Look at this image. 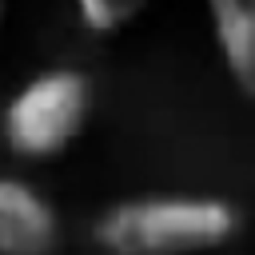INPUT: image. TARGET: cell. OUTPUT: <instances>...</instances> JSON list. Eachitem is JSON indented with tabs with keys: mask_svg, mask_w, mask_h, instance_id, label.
<instances>
[{
	"mask_svg": "<svg viewBox=\"0 0 255 255\" xmlns=\"http://www.w3.org/2000/svg\"><path fill=\"white\" fill-rule=\"evenodd\" d=\"M92 116V80L76 68H48L4 104V143L24 159L68 151Z\"/></svg>",
	"mask_w": 255,
	"mask_h": 255,
	"instance_id": "obj_2",
	"label": "cell"
},
{
	"mask_svg": "<svg viewBox=\"0 0 255 255\" xmlns=\"http://www.w3.org/2000/svg\"><path fill=\"white\" fill-rule=\"evenodd\" d=\"M4 16H8V8H4V4H0V24H4Z\"/></svg>",
	"mask_w": 255,
	"mask_h": 255,
	"instance_id": "obj_6",
	"label": "cell"
},
{
	"mask_svg": "<svg viewBox=\"0 0 255 255\" xmlns=\"http://www.w3.org/2000/svg\"><path fill=\"white\" fill-rule=\"evenodd\" d=\"M60 215L24 179L0 175V255H56Z\"/></svg>",
	"mask_w": 255,
	"mask_h": 255,
	"instance_id": "obj_3",
	"label": "cell"
},
{
	"mask_svg": "<svg viewBox=\"0 0 255 255\" xmlns=\"http://www.w3.org/2000/svg\"><path fill=\"white\" fill-rule=\"evenodd\" d=\"M211 36L243 96L255 92V12L243 0H211Z\"/></svg>",
	"mask_w": 255,
	"mask_h": 255,
	"instance_id": "obj_4",
	"label": "cell"
},
{
	"mask_svg": "<svg viewBox=\"0 0 255 255\" xmlns=\"http://www.w3.org/2000/svg\"><path fill=\"white\" fill-rule=\"evenodd\" d=\"M239 207L215 195H139L112 203L92 239L104 255H207L239 235Z\"/></svg>",
	"mask_w": 255,
	"mask_h": 255,
	"instance_id": "obj_1",
	"label": "cell"
},
{
	"mask_svg": "<svg viewBox=\"0 0 255 255\" xmlns=\"http://www.w3.org/2000/svg\"><path fill=\"white\" fill-rule=\"evenodd\" d=\"M143 12V4H128V0H84L76 8V20L84 32L92 36H116L120 28H128L135 16Z\"/></svg>",
	"mask_w": 255,
	"mask_h": 255,
	"instance_id": "obj_5",
	"label": "cell"
}]
</instances>
